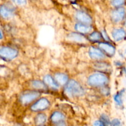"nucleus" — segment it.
<instances>
[{
	"label": "nucleus",
	"instance_id": "obj_1",
	"mask_svg": "<svg viewBox=\"0 0 126 126\" xmlns=\"http://www.w3.org/2000/svg\"><path fill=\"white\" fill-rule=\"evenodd\" d=\"M63 92L69 98H80L85 95L86 91L83 85L75 79H70L63 86Z\"/></svg>",
	"mask_w": 126,
	"mask_h": 126
},
{
	"label": "nucleus",
	"instance_id": "obj_2",
	"mask_svg": "<svg viewBox=\"0 0 126 126\" xmlns=\"http://www.w3.org/2000/svg\"><path fill=\"white\" fill-rule=\"evenodd\" d=\"M110 82L109 76L107 74L95 72L90 74L87 79V85L91 88L98 89L102 86L108 85Z\"/></svg>",
	"mask_w": 126,
	"mask_h": 126
},
{
	"label": "nucleus",
	"instance_id": "obj_3",
	"mask_svg": "<svg viewBox=\"0 0 126 126\" xmlns=\"http://www.w3.org/2000/svg\"><path fill=\"white\" fill-rule=\"evenodd\" d=\"M42 93L38 91L28 89L21 93L18 96V102L22 106H26L30 105L34 101L41 97Z\"/></svg>",
	"mask_w": 126,
	"mask_h": 126
},
{
	"label": "nucleus",
	"instance_id": "obj_4",
	"mask_svg": "<svg viewBox=\"0 0 126 126\" xmlns=\"http://www.w3.org/2000/svg\"><path fill=\"white\" fill-rule=\"evenodd\" d=\"M51 101L47 97H39L30 105V111L34 113L44 112L51 107Z\"/></svg>",
	"mask_w": 126,
	"mask_h": 126
},
{
	"label": "nucleus",
	"instance_id": "obj_5",
	"mask_svg": "<svg viewBox=\"0 0 126 126\" xmlns=\"http://www.w3.org/2000/svg\"><path fill=\"white\" fill-rule=\"evenodd\" d=\"M18 50L14 47L7 45L0 46V59L4 61H12L18 57Z\"/></svg>",
	"mask_w": 126,
	"mask_h": 126
},
{
	"label": "nucleus",
	"instance_id": "obj_6",
	"mask_svg": "<svg viewBox=\"0 0 126 126\" xmlns=\"http://www.w3.org/2000/svg\"><path fill=\"white\" fill-rule=\"evenodd\" d=\"M16 14V8L11 3L0 5V19L2 21H9L13 18Z\"/></svg>",
	"mask_w": 126,
	"mask_h": 126
},
{
	"label": "nucleus",
	"instance_id": "obj_7",
	"mask_svg": "<svg viewBox=\"0 0 126 126\" xmlns=\"http://www.w3.org/2000/svg\"><path fill=\"white\" fill-rule=\"evenodd\" d=\"M126 16V8L124 6L115 7L110 12V19L113 23H118L124 21Z\"/></svg>",
	"mask_w": 126,
	"mask_h": 126
},
{
	"label": "nucleus",
	"instance_id": "obj_8",
	"mask_svg": "<svg viewBox=\"0 0 126 126\" xmlns=\"http://www.w3.org/2000/svg\"><path fill=\"white\" fill-rule=\"evenodd\" d=\"M88 54L91 59L94 61H104L107 58L103 52L95 46H90L88 49Z\"/></svg>",
	"mask_w": 126,
	"mask_h": 126
},
{
	"label": "nucleus",
	"instance_id": "obj_9",
	"mask_svg": "<svg viewBox=\"0 0 126 126\" xmlns=\"http://www.w3.org/2000/svg\"><path fill=\"white\" fill-rule=\"evenodd\" d=\"M66 116L62 111L59 110H54L52 111L50 116L48 117V121L51 125L57 124L66 121Z\"/></svg>",
	"mask_w": 126,
	"mask_h": 126
},
{
	"label": "nucleus",
	"instance_id": "obj_10",
	"mask_svg": "<svg viewBox=\"0 0 126 126\" xmlns=\"http://www.w3.org/2000/svg\"><path fill=\"white\" fill-rule=\"evenodd\" d=\"M98 47L103 52L107 57H113L116 53V48L112 43L101 41L98 43Z\"/></svg>",
	"mask_w": 126,
	"mask_h": 126
},
{
	"label": "nucleus",
	"instance_id": "obj_11",
	"mask_svg": "<svg viewBox=\"0 0 126 126\" xmlns=\"http://www.w3.org/2000/svg\"><path fill=\"white\" fill-rule=\"evenodd\" d=\"M75 18L77 22L92 25L93 23V19L92 16L87 12L83 11H77L75 14Z\"/></svg>",
	"mask_w": 126,
	"mask_h": 126
},
{
	"label": "nucleus",
	"instance_id": "obj_12",
	"mask_svg": "<svg viewBox=\"0 0 126 126\" xmlns=\"http://www.w3.org/2000/svg\"><path fill=\"white\" fill-rule=\"evenodd\" d=\"M92 66L98 72H101L107 74L110 73L112 70V67L111 64L108 62H106L105 60L95 61Z\"/></svg>",
	"mask_w": 126,
	"mask_h": 126
},
{
	"label": "nucleus",
	"instance_id": "obj_13",
	"mask_svg": "<svg viewBox=\"0 0 126 126\" xmlns=\"http://www.w3.org/2000/svg\"><path fill=\"white\" fill-rule=\"evenodd\" d=\"M30 89L38 91L41 93L47 92L49 91V89L43 82V80H38V79H34L30 82L29 83Z\"/></svg>",
	"mask_w": 126,
	"mask_h": 126
},
{
	"label": "nucleus",
	"instance_id": "obj_14",
	"mask_svg": "<svg viewBox=\"0 0 126 126\" xmlns=\"http://www.w3.org/2000/svg\"><path fill=\"white\" fill-rule=\"evenodd\" d=\"M66 38L68 40L76 43H86V42H88L87 37H85L84 35L76 32H70L68 33Z\"/></svg>",
	"mask_w": 126,
	"mask_h": 126
},
{
	"label": "nucleus",
	"instance_id": "obj_15",
	"mask_svg": "<svg viewBox=\"0 0 126 126\" xmlns=\"http://www.w3.org/2000/svg\"><path fill=\"white\" fill-rule=\"evenodd\" d=\"M43 80L49 89L55 91V90H59V88H60V86L55 81L53 75H50V74H46L44 75L43 77Z\"/></svg>",
	"mask_w": 126,
	"mask_h": 126
},
{
	"label": "nucleus",
	"instance_id": "obj_16",
	"mask_svg": "<svg viewBox=\"0 0 126 126\" xmlns=\"http://www.w3.org/2000/svg\"><path fill=\"white\" fill-rule=\"evenodd\" d=\"M74 28H75V32L84 35L86 34L88 35L92 31H93V27L92 25L86 24V23H79V22H77L75 25Z\"/></svg>",
	"mask_w": 126,
	"mask_h": 126
},
{
	"label": "nucleus",
	"instance_id": "obj_17",
	"mask_svg": "<svg viewBox=\"0 0 126 126\" xmlns=\"http://www.w3.org/2000/svg\"><path fill=\"white\" fill-rule=\"evenodd\" d=\"M48 122V116L45 112H37L33 117V124L34 126L46 125Z\"/></svg>",
	"mask_w": 126,
	"mask_h": 126
},
{
	"label": "nucleus",
	"instance_id": "obj_18",
	"mask_svg": "<svg viewBox=\"0 0 126 126\" xmlns=\"http://www.w3.org/2000/svg\"><path fill=\"white\" fill-rule=\"evenodd\" d=\"M53 77L60 86H65L66 83L70 80L69 75L66 73L62 72H55L53 75Z\"/></svg>",
	"mask_w": 126,
	"mask_h": 126
},
{
	"label": "nucleus",
	"instance_id": "obj_19",
	"mask_svg": "<svg viewBox=\"0 0 126 126\" xmlns=\"http://www.w3.org/2000/svg\"><path fill=\"white\" fill-rule=\"evenodd\" d=\"M111 36L113 40L120 42L126 37V31L123 28H115L111 31Z\"/></svg>",
	"mask_w": 126,
	"mask_h": 126
},
{
	"label": "nucleus",
	"instance_id": "obj_20",
	"mask_svg": "<svg viewBox=\"0 0 126 126\" xmlns=\"http://www.w3.org/2000/svg\"><path fill=\"white\" fill-rule=\"evenodd\" d=\"M87 39L88 42L92 43H98L102 40V34L99 31L93 30L87 35Z\"/></svg>",
	"mask_w": 126,
	"mask_h": 126
},
{
	"label": "nucleus",
	"instance_id": "obj_21",
	"mask_svg": "<svg viewBox=\"0 0 126 126\" xmlns=\"http://www.w3.org/2000/svg\"><path fill=\"white\" fill-rule=\"evenodd\" d=\"M124 92H125V90L123 89V90L117 92L113 96V99H114L116 105L119 107H123V103H124L123 96H124Z\"/></svg>",
	"mask_w": 126,
	"mask_h": 126
},
{
	"label": "nucleus",
	"instance_id": "obj_22",
	"mask_svg": "<svg viewBox=\"0 0 126 126\" xmlns=\"http://www.w3.org/2000/svg\"><path fill=\"white\" fill-rule=\"evenodd\" d=\"M110 3L114 8L122 7L126 4V0H110Z\"/></svg>",
	"mask_w": 126,
	"mask_h": 126
},
{
	"label": "nucleus",
	"instance_id": "obj_23",
	"mask_svg": "<svg viewBox=\"0 0 126 126\" xmlns=\"http://www.w3.org/2000/svg\"><path fill=\"white\" fill-rule=\"evenodd\" d=\"M98 91L101 95L104 96H108L110 95V88L108 85H106V86L100 88H98Z\"/></svg>",
	"mask_w": 126,
	"mask_h": 126
},
{
	"label": "nucleus",
	"instance_id": "obj_24",
	"mask_svg": "<svg viewBox=\"0 0 126 126\" xmlns=\"http://www.w3.org/2000/svg\"><path fill=\"white\" fill-rule=\"evenodd\" d=\"M99 119L106 126H110V124L111 120L110 119L109 116H108L106 114L103 113L100 116Z\"/></svg>",
	"mask_w": 126,
	"mask_h": 126
},
{
	"label": "nucleus",
	"instance_id": "obj_25",
	"mask_svg": "<svg viewBox=\"0 0 126 126\" xmlns=\"http://www.w3.org/2000/svg\"><path fill=\"white\" fill-rule=\"evenodd\" d=\"M101 34H102V39L104 40V42H110V43H112V40L110 38V37H109L108 35V33L107 32V31L105 30H102V31L100 32Z\"/></svg>",
	"mask_w": 126,
	"mask_h": 126
},
{
	"label": "nucleus",
	"instance_id": "obj_26",
	"mask_svg": "<svg viewBox=\"0 0 126 126\" xmlns=\"http://www.w3.org/2000/svg\"><path fill=\"white\" fill-rule=\"evenodd\" d=\"M110 126H122L121 121L118 118L113 119L112 121H111Z\"/></svg>",
	"mask_w": 126,
	"mask_h": 126
},
{
	"label": "nucleus",
	"instance_id": "obj_27",
	"mask_svg": "<svg viewBox=\"0 0 126 126\" xmlns=\"http://www.w3.org/2000/svg\"><path fill=\"white\" fill-rule=\"evenodd\" d=\"M12 2L18 6H23L27 3V0H11Z\"/></svg>",
	"mask_w": 126,
	"mask_h": 126
},
{
	"label": "nucleus",
	"instance_id": "obj_28",
	"mask_svg": "<svg viewBox=\"0 0 126 126\" xmlns=\"http://www.w3.org/2000/svg\"><path fill=\"white\" fill-rule=\"evenodd\" d=\"M92 126H106L100 119L96 120L93 122Z\"/></svg>",
	"mask_w": 126,
	"mask_h": 126
},
{
	"label": "nucleus",
	"instance_id": "obj_29",
	"mask_svg": "<svg viewBox=\"0 0 126 126\" xmlns=\"http://www.w3.org/2000/svg\"><path fill=\"white\" fill-rule=\"evenodd\" d=\"M50 126H68L67 125V123H66V121H65V122H61V123L57 124L51 125Z\"/></svg>",
	"mask_w": 126,
	"mask_h": 126
},
{
	"label": "nucleus",
	"instance_id": "obj_30",
	"mask_svg": "<svg viewBox=\"0 0 126 126\" xmlns=\"http://www.w3.org/2000/svg\"><path fill=\"white\" fill-rule=\"evenodd\" d=\"M3 37H4V34H3V32H2L1 29H0V40L3 39Z\"/></svg>",
	"mask_w": 126,
	"mask_h": 126
},
{
	"label": "nucleus",
	"instance_id": "obj_31",
	"mask_svg": "<svg viewBox=\"0 0 126 126\" xmlns=\"http://www.w3.org/2000/svg\"><path fill=\"white\" fill-rule=\"evenodd\" d=\"M123 23H124V25L126 27V16L125 18H124V21H123Z\"/></svg>",
	"mask_w": 126,
	"mask_h": 126
},
{
	"label": "nucleus",
	"instance_id": "obj_32",
	"mask_svg": "<svg viewBox=\"0 0 126 126\" xmlns=\"http://www.w3.org/2000/svg\"><path fill=\"white\" fill-rule=\"evenodd\" d=\"M47 126L46 125H43V126Z\"/></svg>",
	"mask_w": 126,
	"mask_h": 126
},
{
	"label": "nucleus",
	"instance_id": "obj_33",
	"mask_svg": "<svg viewBox=\"0 0 126 126\" xmlns=\"http://www.w3.org/2000/svg\"><path fill=\"white\" fill-rule=\"evenodd\" d=\"M70 1H75V0H70Z\"/></svg>",
	"mask_w": 126,
	"mask_h": 126
},
{
	"label": "nucleus",
	"instance_id": "obj_34",
	"mask_svg": "<svg viewBox=\"0 0 126 126\" xmlns=\"http://www.w3.org/2000/svg\"></svg>",
	"mask_w": 126,
	"mask_h": 126
},
{
	"label": "nucleus",
	"instance_id": "obj_35",
	"mask_svg": "<svg viewBox=\"0 0 126 126\" xmlns=\"http://www.w3.org/2000/svg\"></svg>",
	"mask_w": 126,
	"mask_h": 126
}]
</instances>
